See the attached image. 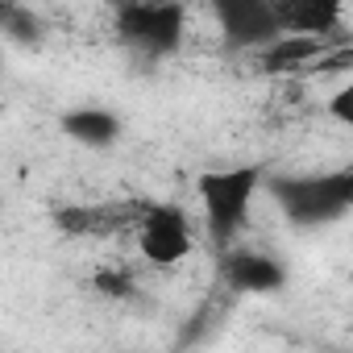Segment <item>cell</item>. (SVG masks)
<instances>
[{"mask_svg":"<svg viewBox=\"0 0 353 353\" xmlns=\"http://www.w3.org/2000/svg\"><path fill=\"white\" fill-rule=\"evenodd\" d=\"M262 183H266V170L258 162L204 170L196 179V196H200V212H204V229H208L212 245L225 250V245L237 241V233L245 229Z\"/></svg>","mask_w":353,"mask_h":353,"instance_id":"6da1fadb","label":"cell"},{"mask_svg":"<svg viewBox=\"0 0 353 353\" xmlns=\"http://www.w3.org/2000/svg\"><path fill=\"white\" fill-rule=\"evenodd\" d=\"M262 192L274 196V204L287 212L291 225L316 229L328 221H341L353 208V170H328V174H287L266 179Z\"/></svg>","mask_w":353,"mask_h":353,"instance_id":"7a4b0ae2","label":"cell"},{"mask_svg":"<svg viewBox=\"0 0 353 353\" xmlns=\"http://www.w3.org/2000/svg\"><path fill=\"white\" fill-rule=\"evenodd\" d=\"M117 34L137 54L166 59V54H179L188 38V13L179 0H121Z\"/></svg>","mask_w":353,"mask_h":353,"instance_id":"3957f363","label":"cell"},{"mask_svg":"<svg viewBox=\"0 0 353 353\" xmlns=\"http://www.w3.org/2000/svg\"><path fill=\"white\" fill-rule=\"evenodd\" d=\"M133 237H137V254L158 270L179 266L196 245L192 221L179 204H141L133 221Z\"/></svg>","mask_w":353,"mask_h":353,"instance_id":"277c9868","label":"cell"},{"mask_svg":"<svg viewBox=\"0 0 353 353\" xmlns=\"http://www.w3.org/2000/svg\"><path fill=\"white\" fill-rule=\"evenodd\" d=\"M225 50H262L279 38L270 0H208Z\"/></svg>","mask_w":353,"mask_h":353,"instance_id":"5b68a950","label":"cell"},{"mask_svg":"<svg viewBox=\"0 0 353 353\" xmlns=\"http://www.w3.org/2000/svg\"><path fill=\"white\" fill-rule=\"evenodd\" d=\"M221 279L237 295H274L287 287V266L266 250H221Z\"/></svg>","mask_w":353,"mask_h":353,"instance_id":"8992f818","label":"cell"},{"mask_svg":"<svg viewBox=\"0 0 353 353\" xmlns=\"http://www.w3.org/2000/svg\"><path fill=\"white\" fill-rule=\"evenodd\" d=\"M279 34L328 42L345 26V0H270Z\"/></svg>","mask_w":353,"mask_h":353,"instance_id":"52a82bcc","label":"cell"},{"mask_svg":"<svg viewBox=\"0 0 353 353\" xmlns=\"http://www.w3.org/2000/svg\"><path fill=\"white\" fill-rule=\"evenodd\" d=\"M137 212H141V204H125V208H117V204H92V208H83L79 204V208H59L54 225L63 233H71V237H96V233H117V229L133 225Z\"/></svg>","mask_w":353,"mask_h":353,"instance_id":"ba28073f","label":"cell"},{"mask_svg":"<svg viewBox=\"0 0 353 353\" xmlns=\"http://www.w3.org/2000/svg\"><path fill=\"white\" fill-rule=\"evenodd\" d=\"M59 129H63L71 141L88 145V150H108V145L121 137V121H117V112H108V108H100V104L67 108V112L59 117Z\"/></svg>","mask_w":353,"mask_h":353,"instance_id":"9c48e42d","label":"cell"},{"mask_svg":"<svg viewBox=\"0 0 353 353\" xmlns=\"http://www.w3.org/2000/svg\"><path fill=\"white\" fill-rule=\"evenodd\" d=\"M320 50H324V42H316V38L279 34V38H274L270 46H262L258 54H262V67H266V71L283 75V71H295V67H307V63H316V59H320Z\"/></svg>","mask_w":353,"mask_h":353,"instance_id":"30bf717a","label":"cell"},{"mask_svg":"<svg viewBox=\"0 0 353 353\" xmlns=\"http://www.w3.org/2000/svg\"><path fill=\"white\" fill-rule=\"evenodd\" d=\"M0 38L17 46H38L42 42V17L21 5V0H0Z\"/></svg>","mask_w":353,"mask_h":353,"instance_id":"8fae6325","label":"cell"},{"mask_svg":"<svg viewBox=\"0 0 353 353\" xmlns=\"http://www.w3.org/2000/svg\"><path fill=\"white\" fill-rule=\"evenodd\" d=\"M92 291L104 295V299H133L137 283H133L129 270H121V266H104V270L92 274Z\"/></svg>","mask_w":353,"mask_h":353,"instance_id":"7c38bea8","label":"cell"},{"mask_svg":"<svg viewBox=\"0 0 353 353\" xmlns=\"http://www.w3.org/2000/svg\"><path fill=\"white\" fill-rule=\"evenodd\" d=\"M328 112H332L341 125H353V88H341V92L328 100Z\"/></svg>","mask_w":353,"mask_h":353,"instance_id":"4fadbf2b","label":"cell"}]
</instances>
